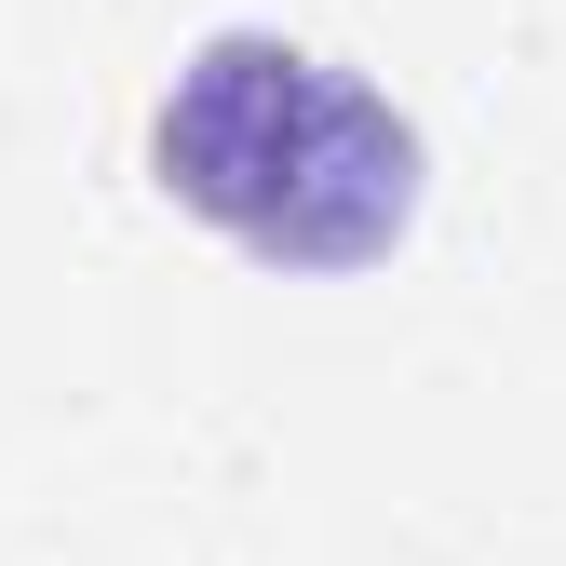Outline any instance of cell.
Instances as JSON below:
<instances>
[{"mask_svg": "<svg viewBox=\"0 0 566 566\" xmlns=\"http://www.w3.org/2000/svg\"><path fill=\"white\" fill-rule=\"evenodd\" d=\"M149 176L256 270H365L418 217V122L337 54L283 28H230L163 82Z\"/></svg>", "mask_w": 566, "mask_h": 566, "instance_id": "6da1fadb", "label": "cell"}]
</instances>
